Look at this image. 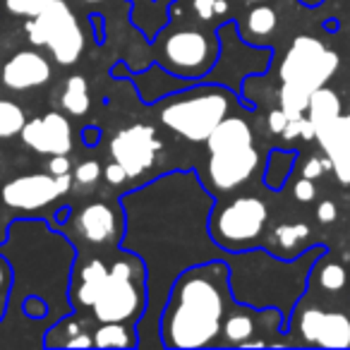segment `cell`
Listing matches in <instances>:
<instances>
[{"label":"cell","instance_id":"obj_1","mask_svg":"<svg viewBox=\"0 0 350 350\" xmlns=\"http://www.w3.org/2000/svg\"><path fill=\"white\" fill-rule=\"evenodd\" d=\"M224 264H204L175 278L170 300L161 314V334L165 348H204L211 345L226 317Z\"/></svg>","mask_w":350,"mask_h":350},{"label":"cell","instance_id":"obj_2","mask_svg":"<svg viewBox=\"0 0 350 350\" xmlns=\"http://www.w3.org/2000/svg\"><path fill=\"white\" fill-rule=\"evenodd\" d=\"M338 70V55L326 51L324 44L310 36H300L286 53L281 65V108L288 120L302 118L312 92L324 87Z\"/></svg>","mask_w":350,"mask_h":350},{"label":"cell","instance_id":"obj_3","mask_svg":"<svg viewBox=\"0 0 350 350\" xmlns=\"http://www.w3.org/2000/svg\"><path fill=\"white\" fill-rule=\"evenodd\" d=\"M230 106V96L219 89H202L197 94L178 96L161 111V120L165 127L178 132L190 142H206V137L216 130L226 118Z\"/></svg>","mask_w":350,"mask_h":350},{"label":"cell","instance_id":"obj_4","mask_svg":"<svg viewBox=\"0 0 350 350\" xmlns=\"http://www.w3.org/2000/svg\"><path fill=\"white\" fill-rule=\"evenodd\" d=\"M27 34L34 46H46L55 63L72 65L84 51V36L72 10L63 0H53L46 10L27 22Z\"/></svg>","mask_w":350,"mask_h":350},{"label":"cell","instance_id":"obj_5","mask_svg":"<svg viewBox=\"0 0 350 350\" xmlns=\"http://www.w3.org/2000/svg\"><path fill=\"white\" fill-rule=\"evenodd\" d=\"M135 278V264L132 262H116L108 269V276L103 281L98 297L94 300V314L103 324H122L139 314L142 307V293L132 283Z\"/></svg>","mask_w":350,"mask_h":350},{"label":"cell","instance_id":"obj_6","mask_svg":"<svg viewBox=\"0 0 350 350\" xmlns=\"http://www.w3.org/2000/svg\"><path fill=\"white\" fill-rule=\"evenodd\" d=\"M269 209L257 197H238L216 214L214 235L226 247H243L262 235Z\"/></svg>","mask_w":350,"mask_h":350},{"label":"cell","instance_id":"obj_7","mask_svg":"<svg viewBox=\"0 0 350 350\" xmlns=\"http://www.w3.org/2000/svg\"><path fill=\"white\" fill-rule=\"evenodd\" d=\"M159 149L161 142L156 139L151 125H130L118 132L111 142V156L125 168L127 178H139L142 173H146L154 165Z\"/></svg>","mask_w":350,"mask_h":350},{"label":"cell","instance_id":"obj_8","mask_svg":"<svg viewBox=\"0 0 350 350\" xmlns=\"http://www.w3.org/2000/svg\"><path fill=\"white\" fill-rule=\"evenodd\" d=\"M70 173L63 175H25V178H15L12 183H8L3 187V202L12 209L22 211H34L41 206L51 204L53 200H58L60 195L70 190Z\"/></svg>","mask_w":350,"mask_h":350},{"label":"cell","instance_id":"obj_9","mask_svg":"<svg viewBox=\"0 0 350 350\" xmlns=\"http://www.w3.org/2000/svg\"><path fill=\"white\" fill-rule=\"evenodd\" d=\"M163 60L178 72H204L211 65V41L202 31H175L163 41Z\"/></svg>","mask_w":350,"mask_h":350},{"label":"cell","instance_id":"obj_10","mask_svg":"<svg viewBox=\"0 0 350 350\" xmlns=\"http://www.w3.org/2000/svg\"><path fill=\"white\" fill-rule=\"evenodd\" d=\"M259 163V154L252 144L235 146V149L214 151L209 159V178L216 190L228 192L240 187Z\"/></svg>","mask_w":350,"mask_h":350},{"label":"cell","instance_id":"obj_11","mask_svg":"<svg viewBox=\"0 0 350 350\" xmlns=\"http://www.w3.org/2000/svg\"><path fill=\"white\" fill-rule=\"evenodd\" d=\"M22 139L27 146H31L39 154L58 156L70 154L72 149V127L60 113H49L44 118L25 122L22 127Z\"/></svg>","mask_w":350,"mask_h":350},{"label":"cell","instance_id":"obj_12","mask_svg":"<svg viewBox=\"0 0 350 350\" xmlns=\"http://www.w3.org/2000/svg\"><path fill=\"white\" fill-rule=\"evenodd\" d=\"M300 331L305 340L321 348H348L350 345V319L338 312L307 310L300 319Z\"/></svg>","mask_w":350,"mask_h":350},{"label":"cell","instance_id":"obj_13","mask_svg":"<svg viewBox=\"0 0 350 350\" xmlns=\"http://www.w3.org/2000/svg\"><path fill=\"white\" fill-rule=\"evenodd\" d=\"M49 79L51 65L36 51H20L3 68V84L8 89H12V92H27V89L44 87Z\"/></svg>","mask_w":350,"mask_h":350},{"label":"cell","instance_id":"obj_14","mask_svg":"<svg viewBox=\"0 0 350 350\" xmlns=\"http://www.w3.org/2000/svg\"><path fill=\"white\" fill-rule=\"evenodd\" d=\"M317 139L331 159L336 178L343 185H350V116H338L331 125L317 132Z\"/></svg>","mask_w":350,"mask_h":350},{"label":"cell","instance_id":"obj_15","mask_svg":"<svg viewBox=\"0 0 350 350\" xmlns=\"http://www.w3.org/2000/svg\"><path fill=\"white\" fill-rule=\"evenodd\" d=\"M252 144V130L243 118H224L216 125V130L206 137L209 154L224 149H235V146H250Z\"/></svg>","mask_w":350,"mask_h":350},{"label":"cell","instance_id":"obj_16","mask_svg":"<svg viewBox=\"0 0 350 350\" xmlns=\"http://www.w3.org/2000/svg\"><path fill=\"white\" fill-rule=\"evenodd\" d=\"M79 226L87 240L92 243H108L116 235V214L108 204H89L79 216Z\"/></svg>","mask_w":350,"mask_h":350},{"label":"cell","instance_id":"obj_17","mask_svg":"<svg viewBox=\"0 0 350 350\" xmlns=\"http://www.w3.org/2000/svg\"><path fill=\"white\" fill-rule=\"evenodd\" d=\"M307 108H310V122L314 125V132L324 130L326 125H331L340 116L338 96L326 87H319L317 92H312Z\"/></svg>","mask_w":350,"mask_h":350},{"label":"cell","instance_id":"obj_18","mask_svg":"<svg viewBox=\"0 0 350 350\" xmlns=\"http://www.w3.org/2000/svg\"><path fill=\"white\" fill-rule=\"evenodd\" d=\"M106 276H108L106 264L98 262V259H92L89 264H84L82 271H79V278H82L79 291H77L79 305H87V307L94 305V300L98 297V291H101Z\"/></svg>","mask_w":350,"mask_h":350},{"label":"cell","instance_id":"obj_19","mask_svg":"<svg viewBox=\"0 0 350 350\" xmlns=\"http://www.w3.org/2000/svg\"><path fill=\"white\" fill-rule=\"evenodd\" d=\"M63 108L72 116H84L89 111V89L84 77H70L63 92Z\"/></svg>","mask_w":350,"mask_h":350},{"label":"cell","instance_id":"obj_20","mask_svg":"<svg viewBox=\"0 0 350 350\" xmlns=\"http://www.w3.org/2000/svg\"><path fill=\"white\" fill-rule=\"evenodd\" d=\"M94 345H98V348H132L135 338L122 324H103L94 336Z\"/></svg>","mask_w":350,"mask_h":350},{"label":"cell","instance_id":"obj_21","mask_svg":"<svg viewBox=\"0 0 350 350\" xmlns=\"http://www.w3.org/2000/svg\"><path fill=\"white\" fill-rule=\"evenodd\" d=\"M27 118L17 103L12 101H0V139H8V137H15L22 132Z\"/></svg>","mask_w":350,"mask_h":350},{"label":"cell","instance_id":"obj_22","mask_svg":"<svg viewBox=\"0 0 350 350\" xmlns=\"http://www.w3.org/2000/svg\"><path fill=\"white\" fill-rule=\"evenodd\" d=\"M283 154H286V151H273V154L269 156V165H267V185L281 187V185H283V180L288 178V173H291L293 163H295V154L288 156L286 161H283Z\"/></svg>","mask_w":350,"mask_h":350},{"label":"cell","instance_id":"obj_23","mask_svg":"<svg viewBox=\"0 0 350 350\" xmlns=\"http://www.w3.org/2000/svg\"><path fill=\"white\" fill-rule=\"evenodd\" d=\"M276 22H278V17L271 8L259 5L247 15V29L252 31L254 36H267L276 29Z\"/></svg>","mask_w":350,"mask_h":350},{"label":"cell","instance_id":"obj_24","mask_svg":"<svg viewBox=\"0 0 350 350\" xmlns=\"http://www.w3.org/2000/svg\"><path fill=\"white\" fill-rule=\"evenodd\" d=\"M254 326H252V319L247 314H233L226 319V326H224V334L228 338V343L233 345H243L245 340L252 336Z\"/></svg>","mask_w":350,"mask_h":350},{"label":"cell","instance_id":"obj_25","mask_svg":"<svg viewBox=\"0 0 350 350\" xmlns=\"http://www.w3.org/2000/svg\"><path fill=\"white\" fill-rule=\"evenodd\" d=\"M307 235H310V228H307L305 224H295V226H281V228H276V240L278 245H281L283 250H293L300 240H305Z\"/></svg>","mask_w":350,"mask_h":350},{"label":"cell","instance_id":"obj_26","mask_svg":"<svg viewBox=\"0 0 350 350\" xmlns=\"http://www.w3.org/2000/svg\"><path fill=\"white\" fill-rule=\"evenodd\" d=\"M53 0H8V10L22 17H36L41 10L51 5Z\"/></svg>","mask_w":350,"mask_h":350},{"label":"cell","instance_id":"obj_27","mask_svg":"<svg viewBox=\"0 0 350 350\" xmlns=\"http://www.w3.org/2000/svg\"><path fill=\"white\" fill-rule=\"evenodd\" d=\"M319 281L326 291H340L345 286V271L340 264H326L319 273Z\"/></svg>","mask_w":350,"mask_h":350},{"label":"cell","instance_id":"obj_28","mask_svg":"<svg viewBox=\"0 0 350 350\" xmlns=\"http://www.w3.org/2000/svg\"><path fill=\"white\" fill-rule=\"evenodd\" d=\"M98 175H101V165L96 161H84L75 168V180L79 185H92V183L98 180Z\"/></svg>","mask_w":350,"mask_h":350},{"label":"cell","instance_id":"obj_29","mask_svg":"<svg viewBox=\"0 0 350 350\" xmlns=\"http://www.w3.org/2000/svg\"><path fill=\"white\" fill-rule=\"evenodd\" d=\"M324 170H334L331 159H319V156H312V159L305 163V168H302V178L317 180V178H321V173H324Z\"/></svg>","mask_w":350,"mask_h":350},{"label":"cell","instance_id":"obj_30","mask_svg":"<svg viewBox=\"0 0 350 350\" xmlns=\"http://www.w3.org/2000/svg\"><path fill=\"white\" fill-rule=\"evenodd\" d=\"M295 197L300 202H312L317 197V190H314V183L310 180V178H302V180L295 183Z\"/></svg>","mask_w":350,"mask_h":350},{"label":"cell","instance_id":"obj_31","mask_svg":"<svg viewBox=\"0 0 350 350\" xmlns=\"http://www.w3.org/2000/svg\"><path fill=\"white\" fill-rule=\"evenodd\" d=\"M106 180L111 183V185H120V183H125L127 180L125 168H122L120 163H116V161H113V163L106 168Z\"/></svg>","mask_w":350,"mask_h":350},{"label":"cell","instance_id":"obj_32","mask_svg":"<svg viewBox=\"0 0 350 350\" xmlns=\"http://www.w3.org/2000/svg\"><path fill=\"white\" fill-rule=\"evenodd\" d=\"M288 125V116L283 108H278V111H271V116H269V130L271 132H278L281 135L283 130H286Z\"/></svg>","mask_w":350,"mask_h":350},{"label":"cell","instance_id":"obj_33","mask_svg":"<svg viewBox=\"0 0 350 350\" xmlns=\"http://www.w3.org/2000/svg\"><path fill=\"white\" fill-rule=\"evenodd\" d=\"M317 216H319L321 224H334L336 221V204L334 202H321L319 209H317Z\"/></svg>","mask_w":350,"mask_h":350},{"label":"cell","instance_id":"obj_34","mask_svg":"<svg viewBox=\"0 0 350 350\" xmlns=\"http://www.w3.org/2000/svg\"><path fill=\"white\" fill-rule=\"evenodd\" d=\"M49 170H51V175H63V173H68V170H70V161L65 159V154L53 156V159H51V163H49Z\"/></svg>","mask_w":350,"mask_h":350},{"label":"cell","instance_id":"obj_35","mask_svg":"<svg viewBox=\"0 0 350 350\" xmlns=\"http://www.w3.org/2000/svg\"><path fill=\"white\" fill-rule=\"evenodd\" d=\"M195 12L202 20H211L216 15L214 12V0H195Z\"/></svg>","mask_w":350,"mask_h":350},{"label":"cell","instance_id":"obj_36","mask_svg":"<svg viewBox=\"0 0 350 350\" xmlns=\"http://www.w3.org/2000/svg\"><path fill=\"white\" fill-rule=\"evenodd\" d=\"M68 345L70 348H89V345H94V338H89V336H79V338H72V340H68Z\"/></svg>","mask_w":350,"mask_h":350},{"label":"cell","instance_id":"obj_37","mask_svg":"<svg viewBox=\"0 0 350 350\" xmlns=\"http://www.w3.org/2000/svg\"><path fill=\"white\" fill-rule=\"evenodd\" d=\"M226 10H228V3H226V0H214V12H216V15H224Z\"/></svg>","mask_w":350,"mask_h":350},{"label":"cell","instance_id":"obj_38","mask_svg":"<svg viewBox=\"0 0 350 350\" xmlns=\"http://www.w3.org/2000/svg\"><path fill=\"white\" fill-rule=\"evenodd\" d=\"M3 276H5V269L0 267V286H3Z\"/></svg>","mask_w":350,"mask_h":350},{"label":"cell","instance_id":"obj_39","mask_svg":"<svg viewBox=\"0 0 350 350\" xmlns=\"http://www.w3.org/2000/svg\"><path fill=\"white\" fill-rule=\"evenodd\" d=\"M247 3H264V0H247Z\"/></svg>","mask_w":350,"mask_h":350},{"label":"cell","instance_id":"obj_40","mask_svg":"<svg viewBox=\"0 0 350 350\" xmlns=\"http://www.w3.org/2000/svg\"><path fill=\"white\" fill-rule=\"evenodd\" d=\"M89 3H96V0H89Z\"/></svg>","mask_w":350,"mask_h":350}]
</instances>
